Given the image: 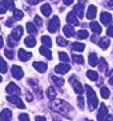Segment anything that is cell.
<instances>
[{
	"label": "cell",
	"mask_w": 113,
	"mask_h": 121,
	"mask_svg": "<svg viewBox=\"0 0 113 121\" xmlns=\"http://www.w3.org/2000/svg\"><path fill=\"white\" fill-rule=\"evenodd\" d=\"M96 13H97V8H96L95 5H89L88 9H87V17H88L89 20H93V19L96 17Z\"/></svg>",
	"instance_id": "2e32d148"
},
{
	"label": "cell",
	"mask_w": 113,
	"mask_h": 121,
	"mask_svg": "<svg viewBox=\"0 0 113 121\" xmlns=\"http://www.w3.org/2000/svg\"><path fill=\"white\" fill-rule=\"evenodd\" d=\"M3 44H4V40H3V37L0 36V48H3Z\"/></svg>",
	"instance_id": "9f6ffc18"
},
{
	"label": "cell",
	"mask_w": 113,
	"mask_h": 121,
	"mask_svg": "<svg viewBox=\"0 0 113 121\" xmlns=\"http://www.w3.org/2000/svg\"><path fill=\"white\" fill-rule=\"evenodd\" d=\"M76 36H77L78 40H84L89 36V33H88V31H85V29H80L78 32H76Z\"/></svg>",
	"instance_id": "484cf974"
},
{
	"label": "cell",
	"mask_w": 113,
	"mask_h": 121,
	"mask_svg": "<svg viewBox=\"0 0 113 121\" xmlns=\"http://www.w3.org/2000/svg\"><path fill=\"white\" fill-rule=\"evenodd\" d=\"M41 12L44 16H51V13H52V8H51L49 4H43L41 5Z\"/></svg>",
	"instance_id": "cb8c5ba5"
},
{
	"label": "cell",
	"mask_w": 113,
	"mask_h": 121,
	"mask_svg": "<svg viewBox=\"0 0 113 121\" xmlns=\"http://www.w3.org/2000/svg\"><path fill=\"white\" fill-rule=\"evenodd\" d=\"M35 23L37 24V27H41L43 25V22H41V19H40L39 16H35Z\"/></svg>",
	"instance_id": "bcb514c9"
},
{
	"label": "cell",
	"mask_w": 113,
	"mask_h": 121,
	"mask_svg": "<svg viewBox=\"0 0 113 121\" xmlns=\"http://www.w3.org/2000/svg\"><path fill=\"white\" fill-rule=\"evenodd\" d=\"M7 100L9 101L11 104H15V105H16L17 108H20V109H24V108H25L24 103H23V100H21L19 96H12V95H8Z\"/></svg>",
	"instance_id": "277c9868"
},
{
	"label": "cell",
	"mask_w": 113,
	"mask_h": 121,
	"mask_svg": "<svg viewBox=\"0 0 113 121\" xmlns=\"http://www.w3.org/2000/svg\"><path fill=\"white\" fill-rule=\"evenodd\" d=\"M87 77L89 80H93V81H97V78H99V73L95 71H88L87 72Z\"/></svg>",
	"instance_id": "f546056e"
},
{
	"label": "cell",
	"mask_w": 113,
	"mask_h": 121,
	"mask_svg": "<svg viewBox=\"0 0 113 121\" xmlns=\"http://www.w3.org/2000/svg\"><path fill=\"white\" fill-rule=\"evenodd\" d=\"M69 69H71V65L67 64V63H61V64L55 67V72H56L57 75H64V73H67Z\"/></svg>",
	"instance_id": "52a82bcc"
},
{
	"label": "cell",
	"mask_w": 113,
	"mask_h": 121,
	"mask_svg": "<svg viewBox=\"0 0 113 121\" xmlns=\"http://www.w3.org/2000/svg\"><path fill=\"white\" fill-rule=\"evenodd\" d=\"M109 84H110V85H113V76H110V77H109Z\"/></svg>",
	"instance_id": "6f0895ef"
},
{
	"label": "cell",
	"mask_w": 113,
	"mask_h": 121,
	"mask_svg": "<svg viewBox=\"0 0 113 121\" xmlns=\"http://www.w3.org/2000/svg\"><path fill=\"white\" fill-rule=\"evenodd\" d=\"M92 41H95V43H96V41H100L99 37H97V35H93L92 36Z\"/></svg>",
	"instance_id": "db71d44e"
},
{
	"label": "cell",
	"mask_w": 113,
	"mask_h": 121,
	"mask_svg": "<svg viewBox=\"0 0 113 121\" xmlns=\"http://www.w3.org/2000/svg\"><path fill=\"white\" fill-rule=\"evenodd\" d=\"M59 27H60V20H59L57 16H53L49 20V23H48V31L51 33H55V32H57Z\"/></svg>",
	"instance_id": "3957f363"
},
{
	"label": "cell",
	"mask_w": 113,
	"mask_h": 121,
	"mask_svg": "<svg viewBox=\"0 0 113 121\" xmlns=\"http://www.w3.org/2000/svg\"><path fill=\"white\" fill-rule=\"evenodd\" d=\"M35 121H47L45 117H43V116H37V117L35 118Z\"/></svg>",
	"instance_id": "f907efd6"
},
{
	"label": "cell",
	"mask_w": 113,
	"mask_h": 121,
	"mask_svg": "<svg viewBox=\"0 0 113 121\" xmlns=\"http://www.w3.org/2000/svg\"><path fill=\"white\" fill-rule=\"evenodd\" d=\"M33 67H35V69H36L37 72H40V73H44V72L47 71L48 65H47L45 63H43V61H35V63H33Z\"/></svg>",
	"instance_id": "4fadbf2b"
},
{
	"label": "cell",
	"mask_w": 113,
	"mask_h": 121,
	"mask_svg": "<svg viewBox=\"0 0 113 121\" xmlns=\"http://www.w3.org/2000/svg\"><path fill=\"white\" fill-rule=\"evenodd\" d=\"M25 96H27V101H32V100H33V97H32V95L29 92L25 93Z\"/></svg>",
	"instance_id": "681fc988"
},
{
	"label": "cell",
	"mask_w": 113,
	"mask_h": 121,
	"mask_svg": "<svg viewBox=\"0 0 113 121\" xmlns=\"http://www.w3.org/2000/svg\"><path fill=\"white\" fill-rule=\"evenodd\" d=\"M51 108L52 110L57 112V113L63 114V116H71L72 113V107L67 101H64V100H59V99H55L51 101Z\"/></svg>",
	"instance_id": "6da1fadb"
},
{
	"label": "cell",
	"mask_w": 113,
	"mask_h": 121,
	"mask_svg": "<svg viewBox=\"0 0 113 121\" xmlns=\"http://www.w3.org/2000/svg\"><path fill=\"white\" fill-rule=\"evenodd\" d=\"M69 81H71L72 85H73V91H74V92L77 93V95H83V92L85 91L84 85H81V84H80V81H77L74 77H71V80H69Z\"/></svg>",
	"instance_id": "8992f818"
},
{
	"label": "cell",
	"mask_w": 113,
	"mask_h": 121,
	"mask_svg": "<svg viewBox=\"0 0 113 121\" xmlns=\"http://www.w3.org/2000/svg\"><path fill=\"white\" fill-rule=\"evenodd\" d=\"M5 25L7 27H12L13 25V19H8L7 22H5Z\"/></svg>",
	"instance_id": "7dc6e473"
},
{
	"label": "cell",
	"mask_w": 113,
	"mask_h": 121,
	"mask_svg": "<svg viewBox=\"0 0 113 121\" xmlns=\"http://www.w3.org/2000/svg\"><path fill=\"white\" fill-rule=\"evenodd\" d=\"M106 35L109 36V37H113V25H109L108 29H106Z\"/></svg>",
	"instance_id": "f6af8a7d"
},
{
	"label": "cell",
	"mask_w": 113,
	"mask_h": 121,
	"mask_svg": "<svg viewBox=\"0 0 113 121\" xmlns=\"http://www.w3.org/2000/svg\"><path fill=\"white\" fill-rule=\"evenodd\" d=\"M83 1H85V0H81V3H83Z\"/></svg>",
	"instance_id": "94428289"
},
{
	"label": "cell",
	"mask_w": 113,
	"mask_h": 121,
	"mask_svg": "<svg viewBox=\"0 0 113 121\" xmlns=\"http://www.w3.org/2000/svg\"><path fill=\"white\" fill-rule=\"evenodd\" d=\"M108 7H109L110 9H113V0H109V1H108Z\"/></svg>",
	"instance_id": "11a10c76"
},
{
	"label": "cell",
	"mask_w": 113,
	"mask_h": 121,
	"mask_svg": "<svg viewBox=\"0 0 113 121\" xmlns=\"http://www.w3.org/2000/svg\"><path fill=\"white\" fill-rule=\"evenodd\" d=\"M85 91H87V97H88V107L91 110L96 109L97 105H99V100H97V96H96L95 91L92 89V86L85 85Z\"/></svg>",
	"instance_id": "7a4b0ae2"
},
{
	"label": "cell",
	"mask_w": 113,
	"mask_h": 121,
	"mask_svg": "<svg viewBox=\"0 0 113 121\" xmlns=\"http://www.w3.org/2000/svg\"><path fill=\"white\" fill-rule=\"evenodd\" d=\"M19 120H20V121H29V117H28V114L21 113L20 116H19Z\"/></svg>",
	"instance_id": "ee69618b"
},
{
	"label": "cell",
	"mask_w": 113,
	"mask_h": 121,
	"mask_svg": "<svg viewBox=\"0 0 113 121\" xmlns=\"http://www.w3.org/2000/svg\"><path fill=\"white\" fill-rule=\"evenodd\" d=\"M63 32H64V35L67 36V37H72V36L76 35V32H74V28L72 27V25H69V24H67V25L63 28Z\"/></svg>",
	"instance_id": "e0dca14e"
},
{
	"label": "cell",
	"mask_w": 113,
	"mask_h": 121,
	"mask_svg": "<svg viewBox=\"0 0 113 121\" xmlns=\"http://www.w3.org/2000/svg\"><path fill=\"white\" fill-rule=\"evenodd\" d=\"M41 43L44 44V47L51 48V45H52V40H51L49 36H43V37H41Z\"/></svg>",
	"instance_id": "4dcf8cb0"
},
{
	"label": "cell",
	"mask_w": 113,
	"mask_h": 121,
	"mask_svg": "<svg viewBox=\"0 0 113 121\" xmlns=\"http://www.w3.org/2000/svg\"><path fill=\"white\" fill-rule=\"evenodd\" d=\"M77 104H78V108H84V97L81 96V95H80V96L77 97Z\"/></svg>",
	"instance_id": "ab89813d"
},
{
	"label": "cell",
	"mask_w": 113,
	"mask_h": 121,
	"mask_svg": "<svg viewBox=\"0 0 113 121\" xmlns=\"http://www.w3.org/2000/svg\"><path fill=\"white\" fill-rule=\"evenodd\" d=\"M100 20H101V23L105 24V25H112L110 24V23H112V15H110L109 12H101Z\"/></svg>",
	"instance_id": "30bf717a"
},
{
	"label": "cell",
	"mask_w": 113,
	"mask_h": 121,
	"mask_svg": "<svg viewBox=\"0 0 113 121\" xmlns=\"http://www.w3.org/2000/svg\"><path fill=\"white\" fill-rule=\"evenodd\" d=\"M56 43L59 44V45H61V47H65V45H68V41H67L65 39H64V37H60V36H59V37L56 39Z\"/></svg>",
	"instance_id": "f35d334b"
},
{
	"label": "cell",
	"mask_w": 113,
	"mask_h": 121,
	"mask_svg": "<svg viewBox=\"0 0 113 121\" xmlns=\"http://www.w3.org/2000/svg\"><path fill=\"white\" fill-rule=\"evenodd\" d=\"M7 69H8V68H7V63L4 61L3 57H0V72H1V73H5Z\"/></svg>",
	"instance_id": "836d02e7"
},
{
	"label": "cell",
	"mask_w": 113,
	"mask_h": 121,
	"mask_svg": "<svg viewBox=\"0 0 113 121\" xmlns=\"http://www.w3.org/2000/svg\"><path fill=\"white\" fill-rule=\"evenodd\" d=\"M21 36H23V27H16V28L12 31V33H11V37H12L15 41L20 40Z\"/></svg>",
	"instance_id": "7c38bea8"
},
{
	"label": "cell",
	"mask_w": 113,
	"mask_h": 121,
	"mask_svg": "<svg viewBox=\"0 0 113 121\" xmlns=\"http://www.w3.org/2000/svg\"><path fill=\"white\" fill-rule=\"evenodd\" d=\"M100 93H101V97H103V99H108V97H109V95H110L109 89L106 88V86H103V88H101V91H100Z\"/></svg>",
	"instance_id": "e575fe53"
},
{
	"label": "cell",
	"mask_w": 113,
	"mask_h": 121,
	"mask_svg": "<svg viewBox=\"0 0 113 121\" xmlns=\"http://www.w3.org/2000/svg\"><path fill=\"white\" fill-rule=\"evenodd\" d=\"M40 53L43 55V56H45L47 59H48V60H51V59H52V52H51V49L49 48H47V47H40Z\"/></svg>",
	"instance_id": "ffe728a7"
},
{
	"label": "cell",
	"mask_w": 113,
	"mask_h": 121,
	"mask_svg": "<svg viewBox=\"0 0 113 121\" xmlns=\"http://www.w3.org/2000/svg\"><path fill=\"white\" fill-rule=\"evenodd\" d=\"M7 44L11 47V48H12V47H15V45H16V41H15V40H13V39H12V37L9 36V37L7 39Z\"/></svg>",
	"instance_id": "7bdbcfd3"
},
{
	"label": "cell",
	"mask_w": 113,
	"mask_h": 121,
	"mask_svg": "<svg viewBox=\"0 0 113 121\" xmlns=\"http://www.w3.org/2000/svg\"><path fill=\"white\" fill-rule=\"evenodd\" d=\"M52 81H53V84L56 86H63L64 85V78H61V77H57V76H52Z\"/></svg>",
	"instance_id": "83f0119b"
},
{
	"label": "cell",
	"mask_w": 113,
	"mask_h": 121,
	"mask_svg": "<svg viewBox=\"0 0 113 121\" xmlns=\"http://www.w3.org/2000/svg\"><path fill=\"white\" fill-rule=\"evenodd\" d=\"M27 31H28V33H31V36H33L36 32H37L36 25L33 24V23H27Z\"/></svg>",
	"instance_id": "4316f807"
},
{
	"label": "cell",
	"mask_w": 113,
	"mask_h": 121,
	"mask_svg": "<svg viewBox=\"0 0 113 121\" xmlns=\"http://www.w3.org/2000/svg\"><path fill=\"white\" fill-rule=\"evenodd\" d=\"M27 3H28L29 5H36V4L39 3V0H27Z\"/></svg>",
	"instance_id": "c3c4849f"
},
{
	"label": "cell",
	"mask_w": 113,
	"mask_h": 121,
	"mask_svg": "<svg viewBox=\"0 0 113 121\" xmlns=\"http://www.w3.org/2000/svg\"><path fill=\"white\" fill-rule=\"evenodd\" d=\"M12 118V112L9 109H3L0 113V121H11Z\"/></svg>",
	"instance_id": "9a60e30c"
},
{
	"label": "cell",
	"mask_w": 113,
	"mask_h": 121,
	"mask_svg": "<svg viewBox=\"0 0 113 121\" xmlns=\"http://www.w3.org/2000/svg\"><path fill=\"white\" fill-rule=\"evenodd\" d=\"M4 4H5L7 9H11V11H15V9H16V8H15L13 0H4Z\"/></svg>",
	"instance_id": "d6a6232c"
},
{
	"label": "cell",
	"mask_w": 113,
	"mask_h": 121,
	"mask_svg": "<svg viewBox=\"0 0 113 121\" xmlns=\"http://www.w3.org/2000/svg\"><path fill=\"white\" fill-rule=\"evenodd\" d=\"M4 55H5L8 59H13V55H15V53H13L11 49H5V51H4Z\"/></svg>",
	"instance_id": "b9f144b4"
},
{
	"label": "cell",
	"mask_w": 113,
	"mask_h": 121,
	"mask_svg": "<svg viewBox=\"0 0 113 121\" xmlns=\"http://www.w3.org/2000/svg\"><path fill=\"white\" fill-rule=\"evenodd\" d=\"M63 3L65 4V5H71V4L73 3V0H63Z\"/></svg>",
	"instance_id": "816d5d0a"
},
{
	"label": "cell",
	"mask_w": 113,
	"mask_h": 121,
	"mask_svg": "<svg viewBox=\"0 0 113 121\" xmlns=\"http://www.w3.org/2000/svg\"><path fill=\"white\" fill-rule=\"evenodd\" d=\"M47 96L49 97V99H55V97L57 96V92L55 91L53 86H49V88L47 89Z\"/></svg>",
	"instance_id": "1f68e13d"
},
{
	"label": "cell",
	"mask_w": 113,
	"mask_h": 121,
	"mask_svg": "<svg viewBox=\"0 0 113 121\" xmlns=\"http://www.w3.org/2000/svg\"><path fill=\"white\" fill-rule=\"evenodd\" d=\"M72 49H73L74 52H83V51L85 49V45L83 43L76 41V43H72Z\"/></svg>",
	"instance_id": "7402d4cb"
},
{
	"label": "cell",
	"mask_w": 113,
	"mask_h": 121,
	"mask_svg": "<svg viewBox=\"0 0 113 121\" xmlns=\"http://www.w3.org/2000/svg\"><path fill=\"white\" fill-rule=\"evenodd\" d=\"M99 68H100V71L101 72H105L106 69H108V64H106V60L105 59H100L99 60Z\"/></svg>",
	"instance_id": "f1b7e54d"
},
{
	"label": "cell",
	"mask_w": 113,
	"mask_h": 121,
	"mask_svg": "<svg viewBox=\"0 0 113 121\" xmlns=\"http://www.w3.org/2000/svg\"><path fill=\"white\" fill-rule=\"evenodd\" d=\"M31 57H32L31 52H28V51H25V49H19V59L21 61H28Z\"/></svg>",
	"instance_id": "5bb4252c"
},
{
	"label": "cell",
	"mask_w": 113,
	"mask_h": 121,
	"mask_svg": "<svg viewBox=\"0 0 113 121\" xmlns=\"http://www.w3.org/2000/svg\"><path fill=\"white\" fill-rule=\"evenodd\" d=\"M72 59H73V61L74 63H77V64H83V63H84V59H83L81 55H73Z\"/></svg>",
	"instance_id": "74e56055"
},
{
	"label": "cell",
	"mask_w": 113,
	"mask_h": 121,
	"mask_svg": "<svg viewBox=\"0 0 113 121\" xmlns=\"http://www.w3.org/2000/svg\"><path fill=\"white\" fill-rule=\"evenodd\" d=\"M108 114V108L105 104H100V109L97 112V121H103Z\"/></svg>",
	"instance_id": "ba28073f"
},
{
	"label": "cell",
	"mask_w": 113,
	"mask_h": 121,
	"mask_svg": "<svg viewBox=\"0 0 113 121\" xmlns=\"http://www.w3.org/2000/svg\"><path fill=\"white\" fill-rule=\"evenodd\" d=\"M11 72H12V76H13L15 78H17V80H20V78L24 76V72H23V69H21L19 65H12Z\"/></svg>",
	"instance_id": "9c48e42d"
},
{
	"label": "cell",
	"mask_w": 113,
	"mask_h": 121,
	"mask_svg": "<svg viewBox=\"0 0 113 121\" xmlns=\"http://www.w3.org/2000/svg\"><path fill=\"white\" fill-rule=\"evenodd\" d=\"M73 12L76 13V16L83 17V16H84V5H83V3L76 4V5H74V8H73Z\"/></svg>",
	"instance_id": "ac0fdd59"
},
{
	"label": "cell",
	"mask_w": 113,
	"mask_h": 121,
	"mask_svg": "<svg viewBox=\"0 0 113 121\" xmlns=\"http://www.w3.org/2000/svg\"><path fill=\"white\" fill-rule=\"evenodd\" d=\"M53 121H60V120H53Z\"/></svg>",
	"instance_id": "91938a15"
},
{
	"label": "cell",
	"mask_w": 113,
	"mask_h": 121,
	"mask_svg": "<svg viewBox=\"0 0 113 121\" xmlns=\"http://www.w3.org/2000/svg\"><path fill=\"white\" fill-rule=\"evenodd\" d=\"M109 44H110V41H109L108 37H103V39H100V41H99V45H100L101 49H106V48L109 47Z\"/></svg>",
	"instance_id": "d4e9b609"
},
{
	"label": "cell",
	"mask_w": 113,
	"mask_h": 121,
	"mask_svg": "<svg viewBox=\"0 0 113 121\" xmlns=\"http://www.w3.org/2000/svg\"><path fill=\"white\" fill-rule=\"evenodd\" d=\"M104 121H113V117L110 116V114H106V117L104 118Z\"/></svg>",
	"instance_id": "f5cc1de1"
},
{
	"label": "cell",
	"mask_w": 113,
	"mask_h": 121,
	"mask_svg": "<svg viewBox=\"0 0 113 121\" xmlns=\"http://www.w3.org/2000/svg\"><path fill=\"white\" fill-rule=\"evenodd\" d=\"M23 16H24V13H23L20 9H15L13 11V19L15 20H20V19H23Z\"/></svg>",
	"instance_id": "8d00e7d4"
},
{
	"label": "cell",
	"mask_w": 113,
	"mask_h": 121,
	"mask_svg": "<svg viewBox=\"0 0 113 121\" xmlns=\"http://www.w3.org/2000/svg\"><path fill=\"white\" fill-rule=\"evenodd\" d=\"M59 57H60V60L63 61V63H69V56H68V53H65V52H60L59 53Z\"/></svg>",
	"instance_id": "d590c367"
},
{
	"label": "cell",
	"mask_w": 113,
	"mask_h": 121,
	"mask_svg": "<svg viewBox=\"0 0 113 121\" xmlns=\"http://www.w3.org/2000/svg\"><path fill=\"white\" fill-rule=\"evenodd\" d=\"M88 61H89V65L91 67H96V65L99 64V57L96 53H89V57H88Z\"/></svg>",
	"instance_id": "d6986e66"
},
{
	"label": "cell",
	"mask_w": 113,
	"mask_h": 121,
	"mask_svg": "<svg viewBox=\"0 0 113 121\" xmlns=\"http://www.w3.org/2000/svg\"><path fill=\"white\" fill-rule=\"evenodd\" d=\"M5 92H7L8 95H12V96H19V95H20V88H19L15 82H9L7 85V88H5Z\"/></svg>",
	"instance_id": "5b68a950"
},
{
	"label": "cell",
	"mask_w": 113,
	"mask_h": 121,
	"mask_svg": "<svg viewBox=\"0 0 113 121\" xmlns=\"http://www.w3.org/2000/svg\"><path fill=\"white\" fill-rule=\"evenodd\" d=\"M91 29H92V32L95 33V35H100L101 33V25L99 24V23H96V22H92L91 23Z\"/></svg>",
	"instance_id": "44dd1931"
},
{
	"label": "cell",
	"mask_w": 113,
	"mask_h": 121,
	"mask_svg": "<svg viewBox=\"0 0 113 121\" xmlns=\"http://www.w3.org/2000/svg\"><path fill=\"white\" fill-rule=\"evenodd\" d=\"M5 12H7V7H5L3 0V1H0V13H5Z\"/></svg>",
	"instance_id": "60d3db41"
},
{
	"label": "cell",
	"mask_w": 113,
	"mask_h": 121,
	"mask_svg": "<svg viewBox=\"0 0 113 121\" xmlns=\"http://www.w3.org/2000/svg\"><path fill=\"white\" fill-rule=\"evenodd\" d=\"M24 44H25L27 47H29V48H32V47L36 45V39L33 37V36H28V37H25Z\"/></svg>",
	"instance_id": "603a6c76"
},
{
	"label": "cell",
	"mask_w": 113,
	"mask_h": 121,
	"mask_svg": "<svg viewBox=\"0 0 113 121\" xmlns=\"http://www.w3.org/2000/svg\"><path fill=\"white\" fill-rule=\"evenodd\" d=\"M67 22L69 23V25H78L80 23H78V19H77V16H76V13H74L73 11L72 12H69L68 13V16H67Z\"/></svg>",
	"instance_id": "8fae6325"
},
{
	"label": "cell",
	"mask_w": 113,
	"mask_h": 121,
	"mask_svg": "<svg viewBox=\"0 0 113 121\" xmlns=\"http://www.w3.org/2000/svg\"><path fill=\"white\" fill-rule=\"evenodd\" d=\"M1 80H3V78H1V76H0V82H1Z\"/></svg>",
	"instance_id": "680465c9"
}]
</instances>
